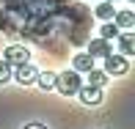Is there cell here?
Wrapping results in <instances>:
<instances>
[{
	"mask_svg": "<svg viewBox=\"0 0 135 129\" xmlns=\"http://www.w3.org/2000/svg\"><path fill=\"white\" fill-rule=\"evenodd\" d=\"M80 88H83V80H80L77 71L66 69V71H61V74H55V91H58L61 96H75Z\"/></svg>",
	"mask_w": 135,
	"mask_h": 129,
	"instance_id": "1",
	"label": "cell"
},
{
	"mask_svg": "<svg viewBox=\"0 0 135 129\" xmlns=\"http://www.w3.org/2000/svg\"><path fill=\"white\" fill-rule=\"evenodd\" d=\"M0 60H6L11 69H17V66H22V63H30V50L22 47V44H11V47L3 50V58Z\"/></svg>",
	"mask_w": 135,
	"mask_h": 129,
	"instance_id": "2",
	"label": "cell"
},
{
	"mask_svg": "<svg viewBox=\"0 0 135 129\" xmlns=\"http://www.w3.org/2000/svg\"><path fill=\"white\" fill-rule=\"evenodd\" d=\"M105 71L108 77H119V74H127L130 71V60L127 58H121V55H108L105 58Z\"/></svg>",
	"mask_w": 135,
	"mask_h": 129,
	"instance_id": "3",
	"label": "cell"
},
{
	"mask_svg": "<svg viewBox=\"0 0 135 129\" xmlns=\"http://www.w3.org/2000/svg\"><path fill=\"white\" fill-rule=\"evenodd\" d=\"M36 77H39V71H36L33 63H22V66H17V69L11 71V80H17L20 85H33Z\"/></svg>",
	"mask_w": 135,
	"mask_h": 129,
	"instance_id": "4",
	"label": "cell"
},
{
	"mask_svg": "<svg viewBox=\"0 0 135 129\" xmlns=\"http://www.w3.org/2000/svg\"><path fill=\"white\" fill-rule=\"evenodd\" d=\"M85 55H88V58H102V60H105L108 55H113V47H110V41H105V39H99V36H97V39L88 41Z\"/></svg>",
	"mask_w": 135,
	"mask_h": 129,
	"instance_id": "5",
	"label": "cell"
},
{
	"mask_svg": "<svg viewBox=\"0 0 135 129\" xmlns=\"http://www.w3.org/2000/svg\"><path fill=\"white\" fill-rule=\"evenodd\" d=\"M77 96H80V102L85 104V107H97V104H102V88L83 85V88L77 91Z\"/></svg>",
	"mask_w": 135,
	"mask_h": 129,
	"instance_id": "6",
	"label": "cell"
},
{
	"mask_svg": "<svg viewBox=\"0 0 135 129\" xmlns=\"http://www.w3.org/2000/svg\"><path fill=\"white\" fill-rule=\"evenodd\" d=\"M119 47H121V58H132L135 55V33L132 30L119 33Z\"/></svg>",
	"mask_w": 135,
	"mask_h": 129,
	"instance_id": "7",
	"label": "cell"
},
{
	"mask_svg": "<svg viewBox=\"0 0 135 129\" xmlns=\"http://www.w3.org/2000/svg\"><path fill=\"white\" fill-rule=\"evenodd\" d=\"M113 25L116 28H124V30H132V25H135V14H132V11L130 8H124V11H116V14H113Z\"/></svg>",
	"mask_w": 135,
	"mask_h": 129,
	"instance_id": "8",
	"label": "cell"
},
{
	"mask_svg": "<svg viewBox=\"0 0 135 129\" xmlns=\"http://www.w3.org/2000/svg\"><path fill=\"white\" fill-rule=\"evenodd\" d=\"M91 69H94V58H88L85 52H77L75 58H72V71H77V74L85 71V74H88Z\"/></svg>",
	"mask_w": 135,
	"mask_h": 129,
	"instance_id": "9",
	"label": "cell"
},
{
	"mask_svg": "<svg viewBox=\"0 0 135 129\" xmlns=\"http://www.w3.org/2000/svg\"><path fill=\"white\" fill-rule=\"evenodd\" d=\"M85 82H88L91 88H102V85L108 82V74H105L102 69H97V66H94V69L88 71V80H85Z\"/></svg>",
	"mask_w": 135,
	"mask_h": 129,
	"instance_id": "10",
	"label": "cell"
},
{
	"mask_svg": "<svg viewBox=\"0 0 135 129\" xmlns=\"http://www.w3.org/2000/svg\"><path fill=\"white\" fill-rule=\"evenodd\" d=\"M36 85H39L41 91H52V88H55V71H39Z\"/></svg>",
	"mask_w": 135,
	"mask_h": 129,
	"instance_id": "11",
	"label": "cell"
},
{
	"mask_svg": "<svg viewBox=\"0 0 135 129\" xmlns=\"http://www.w3.org/2000/svg\"><path fill=\"white\" fill-rule=\"evenodd\" d=\"M94 14L99 17L102 22H110V19H113V14H116V8H113V3H105V0H102V3L94 8Z\"/></svg>",
	"mask_w": 135,
	"mask_h": 129,
	"instance_id": "12",
	"label": "cell"
},
{
	"mask_svg": "<svg viewBox=\"0 0 135 129\" xmlns=\"http://www.w3.org/2000/svg\"><path fill=\"white\" fill-rule=\"evenodd\" d=\"M119 33L121 30L113 25V22H105V25L99 28V39H105V41H110V39H119Z\"/></svg>",
	"mask_w": 135,
	"mask_h": 129,
	"instance_id": "13",
	"label": "cell"
},
{
	"mask_svg": "<svg viewBox=\"0 0 135 129\" xmlns=\"http://www.w3.org/2000/svg\"><path fill=\"white\" fill-rule=\"evenodd\" d=\"M8 80H11V66L6 60H0V85H6Z\"/></svg>",
	"mask_w": 135,
	"mask_h": 129,
	"instance_id": "14",
	"label": "cell"
},
{
	"mask_svg": "<svg viewBox=\"0 0 135 129\" xmlns=\"http://www.w3.org/2000/svg\"><path fill=\"white\" fill-rule=\"evenodd\" d=\"M22 129H47V126H44V124H25Z\"/></svg>",
	"mask_w": 135,
	"mask_h": 129,
	"instance_id": "15",
	"label": "cell"
},
{
	"mask_svg": "<svg viewBox=\"0 0 135 129\" xmlns=\"http://www.w3.org/2000/svg\"><path fill=\"white\" fill-rule=\"evenodd\" d=\"M105 3H116V0H105Z\"/></svg>",
	"mask_w": 135,
	"mask_h": 129,
	"instance_id": "16",
	"label": "cell"
},
{
	"mask_svg": "<svg viewBox=\"0 0 135 129\" xmlns=\"http://www.w3.org/2000/svg\"><path fill=\"white\" fill-rule=\"evenodd\" d=\"M130 3H135V0H130Z\"/></svg>",
	"mask_w": 135,
	"mask_h": 129,
	"instance_id": "17",
	"label": "cell"
}]
</instances>
